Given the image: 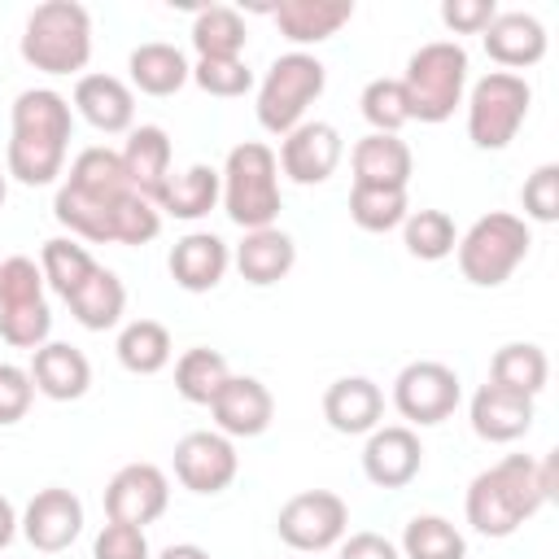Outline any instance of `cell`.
Here are the masks:
<instances>
[{
    "mask_svg": "<svg viewBox=\"0 0 559 559\" xmlns=\"http://www.w3.org/2000/svg\"><path fill=\"white\" fill-rule=\"evenodd\" d=\"M555 498V454L542 463L528 454H507L493 467L476 472L463 498V515L480 537H511Z\"/></svg>",
    "mask_w": 559,
    "mask_h": 559,
    "instance_id": "obj_1",
    "label": "cell"
},
{
    "mask_svg": "<svg viewBox=\"0 0 559 559\" xmlns=\"http://www.w3.org/2000/svg\"><path fill=\"white\" fill-rule=\"evenodd\" d=\"M9 148H4V170L22 188H48L66 175V153L74 135V109L61 92L52 87H26L13 100L9 114Z\"/></svg>",
    "mask_w": 559,
    "mask_h": 559,
    "instance_id": "obj_2",
    "label": "cell"
},
{
    "mask_svg": "<svg viewBox=\"0 0 559 559\" xmlns=\"http://www.w3.org/2000/svg\"><path fill=\"white\" fill-rule=\"evenodd\" d=\"M131 192L122 175V157L109 144H87L74 153L70 170L57 183L52 214L74 240L114 245V205Z\"/></svg>",
    "mask_w": 559,
    "mask_h": 559,
    "instance_id": "obj_3",
    "label": "cell"
},
{
    "mask_svg": "<svg viewBox=\"0 0 559 559\" xmlns=\"http://www.w3.org/2000/svg\"><path fill=\"white\" fill-rule=\"evenodd\" d=\"M17 52L39 74H83L92 61V13L79 0H44L26 13Z\"/></svg>",
    "mask_w": 559,
    "mask_h": 559,
    "instance_id": "obj_4",
    "label": "cell"
},
{
    "mask_svg": "<svg viewBox=\"0 0 559 559\" xmlns=\"http://www.w3.org/2000/svg\"><path fill=\"white\" fill-rule=\"evenodd\" d=\"M223 214L240 227V231H258V227H275L280 210H284V192H280V162L275 148L262 140H245L227 153L223 170Z\"/></svg>",
    "mask_w": 559,
    "mask_h": 559,
    "instance_id": "obj_5",
    "label": "cell"
},
{
    "mask_svg": "<svg viewBox=\"0 0 559 559\" xmlns=\"http://www.w3.org/2000/svg\"><path fill=\"white\" fill-rule=\"evenodd\" d=\"M406 92L411 122H445L467 96V48L459 39H428L411 52L406 74L397 79Z\"/></svg>",
    "mask_w": 559,
    "mask_h": 559,
    "instance_id": "obj_6",
    "label": "cell"
},
{
    "mask_svg": "<svg viewBox=\"0 0 559 559\" xmlns=\"http://www.w3.org/2000/svg\"><path fill=\"white\" fill-rule=\"evenodd\" d=\"M533 249V231L520 214H507V210H489L480 214L454 245V258H459V271L467 284L476 288H498L515 275V266L528 258Z\"/></svg>",
    "mask_w": 559,
    "mask_h": 559,
    "instance_id": "obj_7",
    "label": "cell"
},
{
    "mask_svg": "<svg viewBox=\"0 0 559 559\" xmlns=\"http://www.w3.org/2000/svg\"><path fill=\"white\" fill-rule=\"evenodd\" d=\"M328 87V66L314 57V52H284L266 66L262 83H258V127L271 131V135H288L293 127L306 122V109L323 96Z\"/></svg>",
    "mask_w": 559,
    "mask_h": 559,
    "instance_id": "obj_8",
    "label": "cell"
},
{
    "mask_svg": "<svg viewBox=\"0 0 559 559\" xmlns=\"http://www.w3.org/2000/svg\"><path fill=\"white\" fill-rule=\"evenodd\" d=\"M463 105H467V140L485 153H498L520 135L533 105V87L524 83V74L489 70L467 87Z\"/></svg>",
    "mask_w": 559,
    "mask_h": 559,
    "instance_id": "obj_9",
    "label": "cell"
},
{
    "mask_svg": "<svg viewBox=\"0 0 559 559\" xmlns=\"http://www.w3.org/2000/svg\"><path fill=\"white\" fill-rule=\"evenodd\" d=\"M463 402L459 371L437 358H415L393 376V406L406 419V428H432L445 424Z\"/></svg>",
    "mask_w": 559,
    "mask_h": 559,
    "instance_id": "obj_10",
    "label": "cell"
},
{
    "mask_svg": "<svg viewBox=\"0 0 559 559\" xmlns=\"http://www.w3.org/2000/svg\"><path fill=\"white\" fill-rule=\"evenodd\" d=\"M275 533L284 546L301 550V555H319L341 546V537L349 533V507L341 493L332 489H301L293 493L280 515H275Z\"/></svg>",
    "mask_w": 559,
    "mask_h": 559,
    "instance_id": "obj_11",
    "label": "cell"
},
{
    "mask_svg": "<svg viewBox=\"0 0 559 559\" xmlns=\"http://www.w3.org/2000/svg\"><path fill=\"white\" fill-rule=\"evenodd\" d=\"M240 472V454L231 445V437H223L218 428H197V432H183L175 441V480L188 489V493H201V498H214L223 493Z\"/></svg>",
    "mask_w": 559,
    "mask_h": 559,
    "instance_id": "obj_12",
    "label": "cell"
},
{
    "mask_svg": "<svg viewBox=\"0 0 559 559\" xmlns=\"http://www.w3.org/2000/svg\"><path fill=\"white\" fill-rule=\"evenodd\" d=\"M345 157V140L332 122H319V118H306L301 127H293L284 140H280V175H288L293 183L301 188H314V183H328L336 175Z\"/></svg>",
    "mask_w": 559,
    "mask_h": 559,
    "instance_id": "obj_13",
    "label": "cell"
},
{
    "mask_svg": "<svg viewBox=\"0 0 559 559\" xmlns=\"http://www.w3.org/2000/svg\"><path fill=\"white\" fill-rule=\"evenodd\" d=\"M170 507V480L157 463H127L105 485V515L118 524H153Z\"/></svg>",
    "mask_w": 559,
    "mask_h": 559,
    "instance_id": "obj_14",
    "label": "cell"
},
{
    "mask_svg": "<svg viewBox=\"0 0 559 559\" xmlns=\"http://www.w3.org/2000/svg\"><path fill=\"white\" fill-rule=\"evenodd\" d=\"M17 533H22L35 550H44V555L70 550V546L79 542V533H83V502H79V493L61 489V485L39 489V493L26 502V511L17 515Z\"/></svg>",
    "mask_w": 559,
    "mask_h": 559,
    "instance_id": "obj_15",
    "label": "cell"
},
{
    "mask_svg": "<svg viewBox=\"0 0 559 559\" xmlns=\"http://www.w3.org/2000/svg\"><path fill=\"white\" fill-rule=\"evenodd\" d=\"M424 467V445H419V432L406 428V424H380L367 432V445H362V476L376 485V489H406Z\"/></svg>",
    "mask_w": 559,
    "mask_h": 559,
    "instance_id": "obj_16",
    "label": "cell"
},
{
    "mask_svg": "<svg viewBox=\"0 0 559 559\" xmlns=\"http://www.w3.org/2000/svg\"><path fill=\"white\" fill-rule=\"evenodd\" d=\"M70 109L100 135H127L135 127V92L118 74H79Z\"/></svg>",
    "mask_w": 559,
    "mask_h": 559,
    "instance_id": "obj_17",
    "label": "cell"
},
{
    "mask_svg": "<svg viewBox=\"0 0 559 559\" xmlns=\"http://www.w3.org/2000/svg\"><path fill=\"white\" fill-rule=\"evenodd\" d=\"M210 415H214V428L231 441L236 437H262L275 419V397L258 376H231L218 389V397L210 402Z\"/></svg>",
    "mask_w": 559,
    "mask_h": 559,
    "instance_id": "obj_18",
    "label": "cell"
},
{
    "mask_svg": "<svg viewBox=\"0 0 559 559\" xmlns=\"http://www.w3.org/2000/svg\"><path fill=\"white\" fill-rule=\"evenodd\" d=\"M533 397L524 393H511V389H498V384H480L472 393V406H467V419H472V432L489 445H511L520 441L528 428H533Z\"/></svg>",
    "mask_w": 559,
    "mask_h": 559,
    "instance_id": "obj_19",
    "label": "cell"
},
{
    "mask_svg": "<svg viewBox=\"0 0 559 559\" xmlns=\"http://www.w3.org/2000/svg\"><path fill=\"white\" fill-rule=\"evenodd\" d=\"M480 44H485L493 66L515 74V70H528L546 57V26L524 9H507V13L498 9V17L485 26Z\"/></svg>",
    "mask_w": 559,
    "mask_h": 559,
    "instance_id": "obj_20",
    "label": "cell"
},
{
    "mask_svg": "<svg viewBox=\"0 0 559 559\" xmlns=\"http://www.w3.org/2000/svg\"><path fill=\"white\" fill-rule=\"evenodd\" d=\"M118 157H122V175H127L131 192H140V197H148V201L157 205V192L166 188V179H170V157H175L166 127H157V122L131 127V131H127V144L118 148Z\"/></svg>",
    "mask_w": 559,
    "mask_h": 559,
    "instance_id": "obj_21",
    "label": "cell"
},
{
    "mask_svg": "<svg viewBox=\"0 0 559 559\" xmlns=\"http://www.w3.org/2000/svg\"><path fill=\"white\" fill-rule=\"evenodd\" d=\"M166 266H170V280L183 293H210V288L223 284V275L231 266V249L214 231H188V236H179L170 245Z\"/></svg>",
    "mask_w": 559,
    "mask_h": 559,
    "instance_id": "obj_22",
    "label": "cell"
},
{
    "mask_svg": "<svg viewBox=\"0 0 559 559\" xmlns=\"http://www.w3.org/2000/svg\"><path fill=\"white\" fill-rule=\"evenodd\" d=\"M323 419L341 437H367L384 419V393L367 376H341L323 393Z\"/></svg>",
    "mask_w": 559,
    "mask_h": 559,
    "instance_id": "obj_23",
    "label": "cell"
},
{
    "mask_svg": "<svg viewBox=\"0 0 559 559\" xmlns=\"http://www.w3.org/2000/svg\"><path fill=\"white\" fill-rule=\"evenodd\" d=\"M31 384L48 402H79L92 389V362L70 341H48L31 354Z\"/></svg>",
    "mask_w": 559,
    "mask_h": 559,
    "instance_id": "obj_24",
    "label": "cell"
},
{
    "mask_svg": "<svg viewBox=\"0 0 559 559\" xmlns=\"http://www.w3.org/2000/svg\"><path fill=\"white\" fill-rule=\"evenodd\" d=\"M349 166H354V183L362 188H406L415 175V153L402 135H362L349 148Z\"/></svg>",
    "mask_w": 559,
    "mask_h": 559,
    "instance_id": "obj_25",
    "label": "cell"
},
{
    "mask_svg": "<svg viewBox=\"0 0 559 559\" xmlns=\"http://www.w3.org/2000/svg\"><path fill=\"white\" fill-rule=\"evenodd\" d=\"M231 266L240 271L245 284L271 288L297 266V245L280 227H258V231H245V240L231 249Z\"/></svg>",
    "mask_w": 559,
    "mask_h": 559,
    "instance_id": "obj_26",
    "label": "cell"
},
{
    "mask_svg": "<svg viewBox=\"0 0 559 559\" xmlns=\"http://www.w3.org/2000/svg\"><path fill=\"white\" fill-rule=\"evenodd\" d=\"M280 26V35L288 44H297V52L306 44H323L332 39L349 17H354V4L349 0H280L275 9H266Z\"/></svg>",
    "mask_w": 559,
    "mask_h": 559,
    "instance_id": "obj_27",
    "label": "cell"
},
{
    "mask_svg": "<svg viewBox=\"0 0 559 559\" xmlns=\"http://www.w3.org/2000/svg\"><path fill=\"white\" fill-rule=\"evenodd\" d=\"M218 197H223L218 170L205 166V162H192V166H183V170H170L166 188L157 192V210H162V218L197 223V218H205V214L218 205Z\"/></svg>",
    "mask_w": 559,
    "mask_h": 559,
    "instance_id": "obj_28",
    "label": "cell"
},
{
    "mask_svg": "<svg viewBox=\"0 0 559 559\" xmlns=\"http://www.w3.org/2000/svg\"><path fill=\"white\" fill-rule=\"evenodd\" d=\"M127 70H131V92H144V96H175L192 79V61L183 57V48L166 39H148L131 48Z\"/></svg>",
    "mask_w": 559,
    "mask_h": 559,
    "instance_id": "obj_29",
    "label": "cell"
},
{
    "mask_svg": "<svg viewBox=\"0 0 559 559\" xmlns=\"http://www.w3.org/2000/svg\"><path fill=\"white\" fill-rule=\"evenodd\" d=\"M70 314L79 328L87 332H109L122 323V310H127V284L118 280V271L109 266H96L70 297H66Z\"/></svg>",
    "mask_w": 559,
    "mask_h": 559,
    "instance_id": "obj_30",
    "label": "cell"
},
{
    "mask_svg": "<svg viewBox=\"0 0 559 559\" xmlns=\"http://www.w3.org/2000/svg\"><path fill=\"white\" fill-rule=\"evenodd\" d=\"M550 380V358L542 345L533 341H507L502 349H493L489 358V384L498 389H511V393H524V397H537Z\"/></svg>",
    "mask_w": 559,
    "mask_h": 559,
    "instance_id": "obj_31",
    "label": "cell"
},
{
    "mask_svg": "<svg viewBox=\"0 0 559 559\" xmlns=\"http://www.w3.org/2000/svg\"><path fill=\"white\" fill-rule=\"evenodd\" d=\"M192 48H197V61H227V57H240L245 44H249V31H245V17L240 9L231 4H210L192 17Z\"/></svg>",
    "mask_w": 559,
    "mask_h": 559,
    "instance_id": "obj_32",
    "label": "cell"
},
{
    "mask_svg": "<svg viewBox=\"0 0 559 559\" xmlns=\"http://www.w3.org/2000/svg\"><path fill=\"white\" fill-rule=\"evenodd\" d=\"M114 354H118V362L131 376H157L170 362L175 345H170L166 323H157V319H131V323H122V332L114 341Z\"/></svg>",
    "mask_w": 559,
    "mask_h": 559,
    "instance_id": "obj_33",
    "label": "cell"
},
{
    "mask_svg": "<svg viewBox=\"0 0 559 559\" xmlns=\"http://www.w3.org/2000/svg\"><path fill=\"white\" fill-rule=\"evenodd\" d=\"M227 380H231V367H227V358H223L218 349H210V345H192V349H183L179 362H175V393H179L183 402H192V406H210Z\"/></svg>",
    "mask_w": 559,
    "mask_h": 559,
    "instance_id": "obj_34",
    "label": "cell"
},
{
    "mask_svg": "<svg viewBox=\"0 0 559 559\" xmlns=\"http://www.w3.org/2000/svg\"><path fill=\"white\" fill-rule=\"evenodd\" d=\"M100 262L87 253V245H79L74 236H52V240H44V249H39V271H44V284L66 301L92 271H96Z\"/></svg>",
    "mask_w": 559,
    "mask_h": 559,
    "instance_id": "obj_35",
    "label": "cell"
},
{
    "mask_svg": "<svg viewBox=\"0 0 559 559\" xmlns=\"http://www.w3.org/2000/svg\"><path fill=\"white\" fill-rule=\"evenodd\" d=\"M397 550L406 559H467V542L445 515H411Z\"/></svg>",
    "mask_w": 559,
    "mask_h": 559,
    "instance_id": "obj_36",
    "label": "cell"
},
{
    "mask_svg": "<svg viewBox=\"0 0 559 559\" xmlns=\"http://www.w3.org/2000/svg\"><path fill=\"white\" fill-rule=\"evenodd\" d=\"M406 214H411L406 188H362V183L349 188V218H354V227H362L371 236L402 227Z\"/></svg>",
    "mask_w": 559,
    "mask_h": 559,
    "instance_id": "obj_37",
    "label": "cell"
},
{
    "mask_svg": "<svg viewBox=\"0 0 559 559\" xmlns=\"http://www.w3.org/2000/svg\"><path fill=\"white\" fill-rule=\"evenodd\" d=\"M402 245L419 262H441L459 245V227L445 210H411L402 223Z\"/></svg>",
    "mask_w": 559,
    "mask_h": 559,
    "instance_id": "obj_38",
    "label": "cell"
},
{
    "mask_svg": "<svg viewBox=\"0 0 559 559\" xmlns=\"http://www.w3.org/2000/svg\"><path fill=\"white\" fill-rule=\"evenodd\" d=\"M358 109L367 118L371 131L380 135H397L406 122H411V109H406V92L397 79H371L358 96Z\"/></svg>",
    "mask_w": 559,
    "mask_h": 559,
    "instance_id": "obj_39",
    "label": "cell"
},
{
    "mask_svg": "<svg viewBox=\"0 0 559 559\" xmlns=\"http://www.w3.org/2000/svg\"><path fill=\"white\" fill-rule=\"evenodd\" d=\"M157 231H162V210L148 197L127 192L114 205V245H148L157 240Z\"/></svg>",
    "mask_w": 559,
    "mask_h": 559,
    "instance_id": "obj_40",
    "label": "cell"
},
{
    "mask_svg": "<svg viewBox=\"0 0 559 559\" xmlns=\"http://www.w3.org/2000/svg\"><path fill=\"white\" fill-rule=\"evenodd\" d=\"M52 336V310L48 301H35V306H17V310H0V341L13 345V349H39L48 345Z\"/></svg>",
    "mask_w": 559,
    "mask_h": 559,
    "instance_id": "obj_41",
    "label": "cell"
},
{
    "mask_svg": "<svg viewBox=\"0 0 559 559\" xmlns=\"http://www.w3.org/2000/svg\"><path fill=\"white\" fill-rule=\"evenodd\" d=\"M44 301V271L35 258L13 253L0 262V310H17V306H35Z\"/></svg>",
    "mask_w": 559,
    "mask_h": 559,
    "instance_id": "obj_42",
    "label": "cell"
},
{
    "mask_svg": "<svg viewBox=\"0 0 559 559\" xmlns=\"http://www.w3.org/2000/svg\"><path fill=\"white\" fill-rule=\"evenodd\" d=\"M192 83L205 92V96H218V100H236L253 87V70L240 61V57H227V61H197L192 66Z\"/></svg>",
    "mask_w": 559,
    "mask_h": 559,
    "instance_id": "obj_43",
    "label": "cell"
},
{
    "mask_svg": "<svg viewBox=\"0 0 559 559\" xmlns=\"http://www.w3.org/2000/svg\"><path fill=\"white\" fill-rule=\"evenodd\" d=\"M520 205H524V218H533V223H555L559 218V166L555 162H542L524 179Z\"/></svg>",
    "mask_w": 559,
    "mask_h": 559,
    "instance_id": "obj_44",
    "label": "cell"
},
{
    "mask_svg": "<svg viewBox=\"0 0 559 559\" xmlns=\"http://www.w3.org/2000/svg\"><path fill=\"white\" fill-rule=\"evenodd\" d=\"M92 559H153V550H148L144 528L109 520V524L96 533V542H92Z\"/></svg>",
    "mask_w": 559,
    "mask_h": 559,
    "instance_id": "obj_45",
    "label": "cell"
},
{
    "mask_svg": "<svg viewBox=\"0 0 559 559\" xmlns=\"http://www.w3.org/2000/svg\"><path fill=\"white\" fill-rule=\"evenodd\" d=\"M35 402V384H31V371L17 367V362H0V428L26 419Z\"/></svg>",
    "mask_w": 559,
    "mask_h": 559,
    "instance_id": "obj_46",
    "label": "cell"
},
{
    "mask_svg": "<svg viewBox=\"0 0 559 559\" xmlns=\"http://www.w3.org/2000/svg\"><path fill=\"white\" fill-rule=\"evenodd\" d=\"M498 17L493 0H445L441 4V22L454 35H485V26Z\"/></svg>",
    "mask_w": 559,
    "mask_h": 559,
    "instance_id": "obj_47",
    "label": "cell"
},
{
    "mask_svg": "<svg viewBox=\"0 0 559 559\" xmlns=\"http://www.w3.org/2000/svg\"><path fill=\"white\" fill-rule=\"evenodd\" d=\"M336 559H402V550L384 537V533H349V537H341V550H336Z\"/></svg>",
    "mask_w": 559,
    "mask_h": 559,
    "instance_id": "obj_48",
    "label": "cell"
},
{
    "mask_svg": "<svg viewBox=\"0 0 559 559\" xmlns=\"http://www.w3.org/2000/svg\"><path fill=\"white\" fill-rule=\"evenodd\" d=\"M13 537H17V511H13V502L0 493V550H4Z\"/></svg>",
    "mask_w": 559,
    "mask_h": 559,
    "instance_id": "obj_49",
    "label": "cell"
},
{
    "mask_svg": "<svg viewBox=\"0 0 559 559\" xmlns=\"http://www.w3.org/2000/svg\"><path fill=\"white\" fill-rule=\"evenodd\" d=\"M153 559H210V550L197 546V542H175V546H166V550L153 555Z\"/></svg>",
    "mask_w": 559,
    "mask_h": 559,
    "instance_id": "obj_50",
    "label": "cell"
},
{
    "mask_svg": "<svg viewBox=\"0 0 559 559\" xmlns=\"http://www.w3.org/2000/svg\"><path fill=\"white\" fill-rule=\"evenodd\" d=\"M4 197H9V170L0 166V205H4Z\"/></svg>",
    "mask_w": 559,
    "mask_h": 559,
    "instance_id": "obj_51",
    "label": "cell"
}]
</instances>
